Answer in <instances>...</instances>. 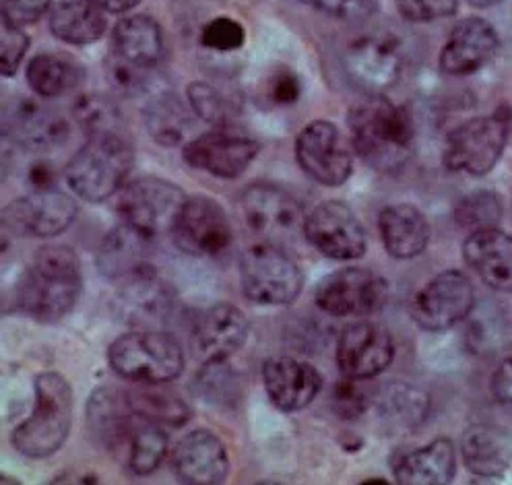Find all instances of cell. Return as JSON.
Listing matches in <instances>:
<instances>
[{
    "label": "cell",
    "mask_w": 512,
    "mask_h": 485,
    "mask_svg": "<svg viewBox=\"0 0 512 485\" xmlns=\"http://www.w3.org/2000/svg\"><path fill=\"white\" fill-rule=\"evenodd\" d=\"M108 29L104 11L89 0H64L50 13V31L71 46L98 42Z\"/></svg>",
    "instance_id": "33"
},
{
    "label": "cell",
    "mask_w": 512,
    "mask_h": 485,
    "mask_svg": "<svg viewBox=\"0 0 512 485\" xmlns=\"http://www.w3.org/2000/svg\"><path fill=\"white\" fill-rule=\"evenodd\" d=\"M77 213V203L69 194L58 190H40L5 207L3 228L17 236L54 238L71 228Z\"/></svg>",
    "instance_id": "16"
},
{
    "label": "cell",
    "mask_w": 512,
    "mask_h": 485,
    "mask_svg": "<svg viewBox=\"0 0 512 485\" xmlns=\"http://www.w3.org/2000/svg\"><path fill=\"white\" fill-rule=\"evenodd\" d=\"M349 79L368 93L393 87L403 71V56L395 40L384 36H364L349 44L343 56Z\"/></svg>",
    "instance_id": "20"
},
{
    "label": "cell",
    "mask_w": 512,
    "mask_h": 485,
    "mask_svg": "<svg viewBox=\"0 0 512 485\" xmlns=\"http://www.w3.org/2000/svg\"><path fill=\"white\" fill-rule=\"evenodd\" d=\"M3 7V23L13 27H25L40 21L52 7V0H0Z\"/></svg>",
    "instance_id": "46"
},
{
    "label": "cell",
    "mask_w": 512,
    "mask_h": 485,
    "mask_svg": "<svg viewBox=\"0 0 512 485\" xmlns=\"http://www.w3.org/2000/svg\"><path fill=\"white\" fill-rule=\"evenodd\" d=\"M172 469L182 483L217 485L230 475V457L223 442L209 430H192L172 452Z\"/></svg>",
    "instance_id": "21"
},
{
    "label": "cell",
    "mask_w": 512,
    "mask_h": 485,
    "mask_svg": "<svg viewBox=\"0 0 512 485\" xmlns=\"http://www.w3.org/2000/svg\"><path fill=\"white\" fill-rule=\"evenodd\" d=\"M27 48L29 36L23 34V29L3 23V34H0V71H3V77H13L17 73Z\"/></svg>",
    "instance_id": "44"
},
{
    "label": "cell",
    "mask_w": 512,
    "mask_h": 485,
    "mask_svg": "<svg viewBox=\"0 0 512 485\" xmlns=\"http://www.w3.org/2000/svg\"><path fill=\"white\" fill-rule=\"evenodd\" d=\"M302 3L318 13L349 23L366 21L378 11L376 0H302Z\"/></svg>",
    "instance_id": "42"
},
{
    "label": "cell",
    "mask_w": 512,
    "mask_h": 485,
    "mask_svg": "<svg viewBox=\"0 0 512 485\" xmlns=\"http://www.w3.org/2000/svg\"><path fill=\"white\" fill-rule=\"evenodd\" d=\"M351 145L378 172L395 174L413 153V122L405 108L380 93H370L347 116Z\"/></svg>",
    "instance_id": "1"
},
{
    "label": "cell",
    "mask_w": 512,
    "mask_h": 485,
    "mask_svg": "<svg viewBox=\"0 0 512 485\" xmlns=\"http://www.w3.org/2000/svg\"><path fill=\"white\" fill-rule=\"evenodd\" d=\"M69 135L67 118L31 97H19L5 110V137L29 151H52L67 143Z\"/></svg>",
    "instance_id": "19"
},
{
    "label": "cell",
    "mask_w": 512,
    "mask_h": 485,
    "mask_svg": "<svg viewBox=\"0 0 512 485\" xmlns=\"http://www.w3.org/2000/svg\"><path fill=\"white\" fill-rule=\"evenodd\" d=\"M302 93V83L298 75L290 69H277L269 81V97L279 106L296 104Z\"/></svg>",
    "instance_id": "48"
},
{
    "label": "cell",
    "mask_w": 512,
    "mask_h": 485,
    "mask_svg": "<svg viewBox=\"0 0 512 485\" xmlns=\"http://www.w3.org/2000/svg\"><path fill=\"white\" fill-rule=\"evenodd\" d=\"M469 3H471L473 7H477V9H488V7L498 5L500 0H469Z\"/></svg>",
    "instance_id": "52"
},
{
    "label": "cell",
    "mask_w": 512,
    "mask_h": 485,
    "mask_svg": "<svg viewBox=\"0 0 512 485\" xmlns=\"http://www.w3.org/2000/svg\"><path fill=\"white\" fill-rule=\"evenodd\" d=\"M137 413L131 395L114 386H102L91 393L87 403V424L91 434L106 448H126L137 428Z\"/></svg>",
    "instance_id": "25"
},
{
    "label": "cell",
    "mask_w": 512,
    "mask_h": 485,
    "mask_svg": "<svg viewBox=\"0 0 512 485\" xmlns=\"http://www.w3.org/2000/svg\"><path fill=\"white\" fill-rule=\"evenodd\" d=\"M502 217V201L498 194L477 190L463 197L455 209V219L463 230L477 232L486 228H498Z\"/></svg>",
    "instance_id": "39"
},
{
    "label": "cell",
    "mask_w": 512,
    "mask_h": 485,
    "mask_svg": "<svg viewBox=\"0 0 512 485\" xmlns=\"http://www.w3.org/2000/svg\"><path fill=\"white\" fill-rule=\"evenodd\" d=\"M498 52V34L490 21L469 17L455 25L440 52V69L446 75H473Z\"/></svg>",
    "instance_id": "22"
},
{
    "label": "cell",
    "mask_w": 512,
    "mask_h": 485,
    "mask_svg": "<svg viewBox=\"0 0 512 485\" xmlns=\"http://www.w3.org/2000/svg\"><path fill=\"white\" fill-rule=\"evenodd\" d=\"M467 265L486 285L512 291V236L500 228L471 232L463 244Z\"/></svg>",
    "instance_id": "26"
},
{
    "label": "cell",
    "mask_w": 512,
    "mask_h": 485,
    "mask_svg": "<svg viewBox=\"0 0 512 485\" xmlns=\"http://www.w3.org/2000/svg\"><path fill=\"white\" fill-rule=\"evenodd\" d=\"M143 116L153 141L164 147L180 145L190 124L188 110L172 93H162L153 97L145 106Z\"/></svg>",
    "instance_id": "34"
},
{
    "label": "cell",
    "mask_w": 512,
    "mask_h": 485,
    "mask_svg": "<svg viewBox=\"0 0 512 485\" xmlns=\"http://www.w3.org/2000/svg\"><path fill=\"white\" fill-rule=\"evenodd\" d=\"M34 388V411L13 430L11 444L27 459H46L58 452L69 438L73 424V388L58 372L40 374Z\"/></svg>",
    "instance_id": "3"
},
{
    "label": "cell",
    "mask_w": 512,
    "mask_h": 485,
    "mask_svg": "<svg viewBox=\"0 0 512 485\" xmlns=\"http://www.w3.org/2000/svg\"><path fill=\"white\" fill-rule=\"evenodd\" d=\"M376 409L389 426L413 428L426 417L428 397L409 384L393 382L378 393Z\"/></svg>",
    "instance_id": "35"
},
{
    "label": "cell",
    "mask_w": 512,
    "mask_h": 485,
    "mask_svg": "<svg viewBox=\"0 0 512 485\" xmlns=\"http://www.w3.org/2000/svg\"><path fill=\"white\" fill-rule=\"evenodd\" d=\"M108 362L120 378L143 384H164L182 374L184 351L170 333L133 331L110 345Z\"/></svg>",
    "instance_id": "5"
},
{
    "label": "cell",
    "mask_w": 512,
    "mask_h": 485,
    "mask_svg": "<svg viewBox=\"0 0 512 485\" xmlns=\"http://www.w3.org/2000/svg\"><path fill=\"white\" fill-rule=\"evenodd\" d=\"M475 306V291L461 271H444L430 279L411 302V316L430 333L451 329Z\"/></svg>",
    "instance_id": "14"
},
{
    "label": "cell",
    "mask_w": 512,
    "mask_h": 485,
    "mask_svg": "<svg viewBox=\"0 0 512 485\" xmlns=\"http://www.w3.org/2000/svg\"><path fill=\"white\" fill-rule=\"evenodd\" d=\"M131 395L133 409L139 419L145 422L166 426V428H180L186 426L190 419V407L174 393L162 391V388H139V391H128Z\"/></svg>",
    "instance_id": "36"
},
{
    "label": "cell",
    "mask_w": 512,
    "mask_h": 485,
    "mask_svg": "<svg viewBox=\"0 0 512 485\" xmlns=\"http://www.w3.org/2000/svg\"><path fill=\"white\" fill-rule=\"evenodd\" d=\"M106 71H108V79H110L112 87L118 93L128 95V97L143 93L145 83H147V75H149V71L139 69V67H135V64L124 62L116 54L110 56V62H108Z\"/></svg>",
    "instance_id": "45"
},
{
    "label": "cell",
    "mask_w": 512,
    "mask_h": 485,
    "mask_svg": "<svg viewBox=\"0 0 512 485\" xmlns=\"http://www.w3.org/2000/svg\"><path fill=\"white\" fill-rule=\"evenodd\" d=\"M399 13L413 23H430L453 17L459 11V0H397Z\"/></svg>",
    "instance_id": "43"
},
{
    "label": "cell",
    "mask_w": 512,
    "mask_h": 485,
    "mask_svg": "<svg viewBox=\"0 0 512 485\" xmlns=\"http://www.w3.org/2000/svg\"><path fill=\"white\" fill-rule=\"evenodd\" d=\"M296 159L314 182L335 188L354 172V145L329 120H314L296 139Z\"/></svg>",
    "instance_id": "9"
},
{
    "label": "cell",
    "mask_w": 512,
    "mask_h": 485,
    "mask_svg": "<svg viewBox=\"0 0 512 485\" xmlns=\"http://www.w3.org/2000/svg\"><path fill=\"white\" fill-rule=\"evenodd\" d=\"M248 320L232 304H215L207 308L192 325L190 345L195 358L209 364H226L248 339Z\"/></svg>",
    "instance_id": "17"
},
{
    "label": "cell",
    "mask_w": 512,
    "mask_h": 485,
    "mask_svg": "<svg viewBox=\"0 0 512 485\" xmlns=\"http://www.w3.org/2000/svg\"><path fill=\"white\" fill-rule=\"evenodd\" d=\"M79 258L69 246H44L15 289L17 308L38 322H58L79 298Z\"/></svg>",
    "instance_id": "2"
},
{
    "label": "cell",
    "mask_w": 512,
    "mask_h": 485,
    "mask_svg": "<svg viewBox=\"0 0 512 485\" xmlns=\"http://www.w3.org/2000/svg\"><path fill=\"white\" fill-rule=\"evenodd\" d=\"M172 287L157 277L155 269L120 283L116 304L118 314L128 325H157L164 322L174 308Z\"/></svg>",
    "instance_id": "24"
},
{
    "label": "cell",
    "mask_w": 512,
    "mask_h": 485,
    "mask_svg": "<svg viewBox=\"0 0 512 485\" xmlns=\"http://www.w3.org/2000/svg\"><path fill=\"white\" fill-rule=\"evenodd\" d=\"M492 391L498 403L512 415V355L506 358L494 372Z\"/></svg>",
    "instance_id": "49"
},
{
    "label": "cell",
    "mask_w": 512,
    "mask_h": 485,
    "mask_svg": "<svg viewBox=\"0 0 512 485\" xmlns=\"http://www.w3.org/2000/svg\"><path fill=\"white\" fill-rule=\"evenodd\" d=\"M112 50L124 62L151 71L164 54L162 27L149 15L126 17L112 31Z\"/></svg>",
    "instance_id": "31"
},
{
    "label": "cell",
    "mask_w": 512,
    "mask_h": 485,
    "mask_svg": "<svg viewBox=\"0 0 512 485\" xmlns=\"http://www.w3.org/2000/svg\"><path fill=\"white\" fill-rule=\"evenodd\" d=\"M461 457L475 477H502L512 465V436L494 424H477L461 438Z\"/></svg>",
    "instance_id": "28"
},
{
    "label": "cell",
    "mask_w": 512,
    "mask_h": 485,
    "mask_svg": "<svg viewBox=\"0 0 512 485\" xmlns=\"http://www.w3.org/2000/svg\"><path fill=\"white\" fill-rule=\"evenodd\" d=\"M508 139L506 120L498 116L473 118L457 126L446 139L444 164L469 176H486L498 164Z\"/></svg>",
    "instance_id": "10"
},
{
    "label": "cell",
    "mask_w": 512,
    "mask_h": 485,
    "mask_svg": "<svg viewBox=\"0 0 512 485\" xmlns=\"http://www.w3.org/2000/svg\"><path fill=\"white\" fill-rule=\"evenodd\" d=\"M240 285L254 304L287 306L302 294L304 275L285 246L259 242L240 258Z\"/></svg>",
    "instance_id": "6"
},
{
    "label": "cell",
    "mask_w": 512,
    "mask_h": 485,
    "mask_svg": "<svg viewBox=\"0 0 512 485\" xmlns=\"http://www.w3.org/2000/svg\"><path fill=\"white\" fill-rule=\"evenodd\" d=\"M333 405H335V411L341 417L354 419V417H358V415H362L366 411L368 397H366V393L362 391V388L358 386L356 378H347L345 376V380H341L335 386Z\"/></svg>",
    "instance_id": "47"
},
{
    "label": "cell",
    "mask_w": 512,
    "mask_h": 485,
    "mask_svg": "<svg viewBox=\"0 0 512 485\" xmlns=\"http://www.w3.org/2000/svg\"><path fill=\"white\" fill-rule=\"evenodd\" d=\"M186 199L182 188L170 180L147 176L126 184L118 192L116 213L122 223L155 238L157 234L172 232Z\"/></svg>",
    "instance_id": "8"
},
{
    "label": "cell",
    "mask_w": 512,
    "mask_h": 485,
    "mask_svg": "<svg viewBox=\"0 0 512 485\" xmlns=\"http://www.w3.org/2000/svg\"><path fill=\"white\" fill-rule=\"evenodd\" d=\"M188 102L192 112H195L201 120L223 126L230 124V118L234 116V104L228 95H223L215 85L205 81L190 83L186 89Z\"/></svg>",
    "instance_id": "40"
},
{
    "label": "cell",
    "mask_w": 512,
    "mask_h": 485,
    "mask_svg": "<svg viewBox=\"0 0 512 485\" xmlns=\"http://www.w3.org/2000/svg\"><path fill=\"white\" fill-rule=\"evenodd\" d=\"M378 230L384 248L401 261L420 256L430 240V225L424 213L418 207L405 203L382 209Z\"/></svg>",
    "instance_id": "29"
},
{
    "label": "cell",
    "mask_w": 512,
    "mask_h": 485,
    "mask_svg": "<svg viewBox=\"0 0 512 485\" xmlns=\"http://www.w3.org/2000/svg\"><path fill=\"white\" fill-rule=\"evenodd\" d=\"M259 151L261 143L252 135L232 124H223L186 143L182 157L190 168L223 180H234L246 172Z\"/></svg>",
    "instance_id": "11"
},
{
    "label": "cell",
    "mask_w": 512,
    "mask_h": 485,
    "mask_svg": "<svg viewBox=\"0 0 512 485\" xmlns=\"http://www.w3.org/2000/svg\"><path fill=\"white\" fill-rule=\"evenodd\" d=\"M135 153L124 135L91 137L64 168V180L79 199L102 203L126 186Z\"/></svg>",
    "instance_id": "4"
},
{
    "label": "cell",
    "mask_w": 512,
    "mask_h": 485,
    "mask_svg": "<svg viewBox=\"0 0 512 485\" xmlns=\"http://www.w3.org/2000/svg\"><path fill=\"white\" fill-rule=\"evenodd\" d=\"M263 382L271 403L285 413L306 409L323 388V376L306 362L271 358L263 366Z\"/></svg>",
    "instance_id": "23"
},
{
    "label": "cell",
    "mask_w": 512,
    "mask_h": 485,
    "mask_svg": "<svg viewBox=\"0 0 512 485\" xmlns=\"http://www.w3.org/2000/svg\"><path fill=\"white\" fill-rule=\"evenodd\" d=\"M304 238L333 261H358L368 248L362 221L339 201L320 203L310 211L304 223Z\"/></svg>",
    "instance_id": "13"
},
{
    "label": "cell",
    "mask_w": 512,
    "mask_h": 485,
    "mask_svg": "<svg viewBox=\"0 0 512 485\" xmlns=\"http://www.w3.org/2000/svg\"><path fill=\"white\" fill-rule=\"evenodd\" d=\"M151 236L122 223L110 232L100 248L98 267L110 281H126L141 273L153 271L151 265Z\"/></svg>",
    "instance_id": "27"
},
{
    "label": "cell",
    "mask_w": 512,
    "mask_h": 485,
    "mask_svg": "<svg viewBox=\"0 0 512 485\" xmlns=\"http://www.w3.org/2000/svg\"><path fill=\"white\" fill-rule=\"evenodd\" d=\"M85 79L81 62L62 52H44L29 60L27 83L42 100H54L77 89Z\"/></svg>",
    "instance_id": "32"
},
{
    "label": "cell",
    "mask_w": 512,
    "mask_h": 485,
    "mask_svg": "<svg viewBox=\"0 0 512 485\" xmlns=\"http://www.w3.org/2000/svg\"><path fill=\"white\" fill-rule=\"evenodd\" d=\"M128 455L126 465L135 475L153 473L168 455V434L164 426H157L145 419H139V424L128 440Z\"/></svg>",
    "instance_id": "37"
},
{
    "label": "cell",
    "mask_w": 512,
    "mask_h": 485,
    "mask_svg": "<svg viewBox=\"0 0 512 485\" xmlns=\"http://www.w3.org/2000/svg\"><path fill=\"white\" fill-rule=\"evenodd\" d=\"M201 42L205 48L219 54L234 52L244 46L246 29L232 17H215L205 25Z\"/></svg>",
    "instance_id": "41"
},
{
    "label": "cell",
    "mask_w": 512,
    "mask_h": 485,
    "mask_svg": "<svg viewBox=\"0 0 512 485\" xmlns=\"http://www.w3.org/2000/svg\"><path fill=\"white\" fill-rule=\"evenodd\" d=\"M389 300V283L374 271L347 267L327 275L314 291L316 306L331 316H368Z\"/></svg>",
    "instance_id": "12"
},
{
    "label": "cell",
    "mask_w": 512,
    "mask_h": 485,
    "mask_svg": "<svg viewBox=\"0 0 512 485\" xmlns=\"http://www.w3.org/2000/svg\"><path fill=\"white\" fill-rule=\"evenodd\" d=\"M395 358L391 333L376 322L349 325L337 343V366L343 376L368 380L382 374Z\"/></svg>",
    "instance_id": "18"
},
{
    "label": "cell",
    "mask_w": 512,
    "mask_h": 485,
    "mask_svg": "<svg viewBox=\"0 0 512 485\" xmlns=\"http://www.w3.org/2000/svg\"><path fill=\"white\" fill-rule=\"evenodd\" d=\"M75 120L81 131L87 135V139L124 133V122L118 106L110 97L100 93L79 97L75 104Z\"/></svg>",
    "instance_id": "38"
},
{
    "label": "cell",
    "mask_w": 512,
    "mask_h": 485,
    "mask_svg": "<svg viewBox=\"0 0 512 485\" xmlns=\"http://www.w3.org/2000/svg\"><path fill=\"white\" fill-rule=\"evenodd\" d=\"M89 3H93L104 13H126L135 9L141 0H89Z\"/></svg>",
    "instance_id": "51"
},
{
    "label": "cell",
    "mask_w": 512,
    "mask_h": 485,
    "mask_svg": "<svg viewBox=\"0 0 512 485\" xmlns=\"http://www.w3.org/2000/svg\"><path fill=\"white\" fill-rule=\"evenodd\" d=\"M27 184L31 186V192H40V190H54L56 184V170L50 164V161H36L31 164L25 176Z\"/></svg>",
    "instance_id": "50"
},
{
    "label": "cell",
    "mask_w": 512,
    "mask_h": 485,
    "mask_svg": "<svg viewBox=\"0 0 512 485\" xmlns=\"http://www.w3.org/2000/svg\"><path fill=\"white\" fill-rule=\"evenodd\" d=\"M176 246L190 256H217L232 244V225L223 207L205 194L188 197L172 228Z\"/></svg>",
    "instance_id": "15"
},
{
    "label": "cell",
    "mask_w": 512,
    "mask_h": 485,
    "mask_svg": "<svg viewBox=\"0 0 512 485\" xmlns=\"http://www.w3.org/2000/svg\"><path fill=\"white\" fill-rule=\"evenodd\" d=\"M457 473L455 444L448 438L407 452L395 465V479L403 485H446Z\"/></svg>",
    "instance_id": "30"
},
{
    "label": "cell",
    "mask_w": 512,
    "mask_h": 485,
    "mask_svg": "<svg viewBox=\"0 0 512 485\" xmlns=\"http://www.w3.org/2000/svg\"><path fill=\"white\" fill-rule=\"evenodd\" d=\"M240 211L248 230L261 238L285 246L304 232V211L285 188L271 182H252L240 194Z\"/></svg>",
    "instance_id": "7"
}]
</instances>
